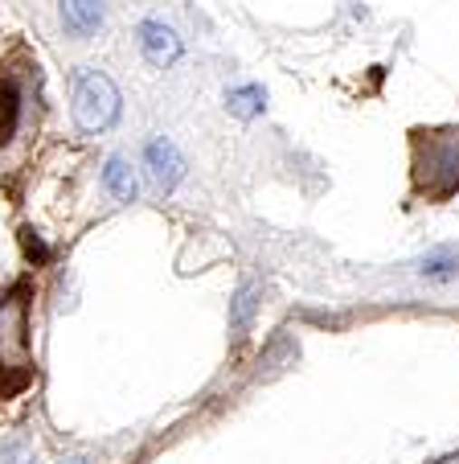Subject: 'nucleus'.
<instances>
[{"label":"nucleus","mask_w":459,"mask_h":464,"mask_svg":"<svg viewBox=\"0 0 459 464\" xmlns=\"http://www.w3.org/2000/svg\"><path fill=\"white\" fill-rule=\"evenodd\" d=\"M123 111L120 87L107 79L103 71H91L82 66L74 79H70V115H74V128L87 131V136H99L107 131Z\"/></svg>","instance_id":"nucleus-1"},{"label":"nucleus","mask_w":459,"mask_h":464,"mask_svg":"<svg viewBox=\"0 0 459 464\" xmlns=\"http://www.w3.org/2000/svg\"><path fill=\"white\" fill-rule=\"evenodd\" d=\"M33 370V345H29V300L25 292L0 300V386L13 391Z\"/></svg>","instance_id":"nucleus-2"},{"label":"nucleus","mask_w":459,"mask_h":464,"mask_svg":"<svg viewBox=\"0 0 459 464\" xmlns=\"http://www.w3.org/2000/svg\"><path fill=\"white\" fill-rule=\"evenodd\" d=\"M144 165L148 173H152V181H157V189H177V181L185 177V157L177 152V144L168 140V136H157V140H148L144 149Z\"/></svg>","instance_id":"nucleus-3"},{"label":"nucleus","mask_w":459,"mask_h":464,"mask_svg":"<svg viewBox=\"0 0 459 464\" xmlns=\"http://www.w3.org/2000/svg\"><path fill=\"white\" fill-rule=\"evenodd\" d=\"M139 50H144V58L152 62V66L165 71V66H173L185 53V45L165 21H144V25H139Z\"/></svg>","instance_id":"nucleus-4"},{"label":"nucleus","mask_w":459,"mask_h":464,"mask_svg":"<svg viewBox=\"0 0 459 464\" xmlns=\"http://www.w3.org/2000/svg\"><path fill=\"white\" fill-rule=\"evenodd\" d=\"M58 17H62V25H66V34L91 37L103 25V5H99V0H58Z\"/></svg>","instance_id":"nucleus-5"},{"label":"nucleus","mask_w":459,"mask_h":464,"mask_svg":"<svg viewBox=\"0 0 459 464\" xmlns=\"http://www.w3.org/2000/svg\"><path fill=\"white\" fill-rule=\"evenodd\" d=\"M103 185L120 198V202H136V193H139V181H136V169L128 165L123 157H111L103 169Z\"/></svg>","instance_id":"nucleus-6"},{"label":"nucleus","mask_w":459,"mask_h":464,"mask_svg":"<svg viewBox=\"0 0 459 464\" xmlns=\"http://www.w3.org/2000/svg\"><path fill=\"white\" fill-rule=\"evenodd\" d=\"M17 120H21V91L13 82H0V144L13 140Z\"/></svg>","instance_id":"nucleus-7"},{"label":"nucleus","mask_w":459,"mask_h":464,"mask_svg":"<svg viewBox=\"0 0 459 464\" xmlns=\"http://www.w3.org/2000/svg\"><path fill=\"white\" fill-rule=\"evenodd\" d=\"M418 272H423L426 280H451V276H459V251H451V246L431 251L423 263H418Z\"/></svg>","instance_id":"nucleus-8"},{"label":"nucleus","mask_w":459,"mask_h":464,"mask_svg":"<svg viewBox=\"0 0 459 464\" xmlns=\"http://www.w3.org/2000/svg\"><path fill=\"white\" fill-rule=\"evenodd\" d=\"M225 107L234 115H259L263 107H267V95H263V87H243V91H230V95H225Z\"/></svg>","instance_id":"nucleus-9"},{"label":"nucleus","mask_w":459,"mask_h":464,"mask_svg":"<svg viewBox=\"0 0 459 464\" xmlns=\"http://www.w3.org/2000/svg\"><path fill=\"white\" fill-rule=\"evenodd\" d=\"M66 464H87V460H66Z\"/></svg>","instance_id":"nucleus-10"}]
</instances>
